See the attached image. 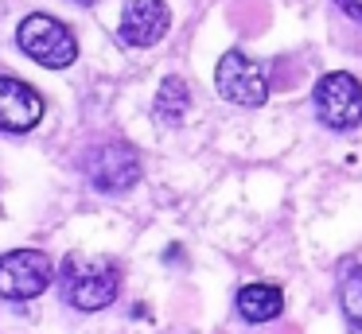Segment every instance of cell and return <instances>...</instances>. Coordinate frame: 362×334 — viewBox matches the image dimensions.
<instances>
[{"instance_id": "3", "label": "cell", "mask_w": 362, "mask_h": 334, "mask_svg": "<svg viewBox=\"0 0 362 334\" xmlns=\"http://www.w3.org/2000/svg\"><path fill=\"white\" fill-rule=\"evenodd\" d=\"M315 117L327 124L331 132H351L362 124V82L346 70H331L315 82L312 90Z\"/></svg>"}, {"instance_id": "9", "label": "cell", "mask_w": 362, "mask_h": 334, "mask_svg": "<svg viewBox=\"0 0 362 334\" xmlns=\"http://www.w3.org/2000/svg\"><path fill=\"white\" fill-rule=\"evenodd\" d=\"M234 307L245 323H273L284 311V292L276 284H245L242 292H238Z\"/></svg>"}, {"instance_id": "7", "label": "cell", "mask_w": 362, "mask_h": 334, "mask_svg": "<svg viewBox=\"0 0 362 334\" xmlns=\"http://www.w3.org/2000/svg\"><path fill=\"white\" fill-rule=\"evenodd\" d=\"M172 28V12L164 0H129L121 12L117 35L125 47H156Z\"/></svg>"}, {"instance_id": "12", "label": "cell", "mask_w": 362, "mask_h": 334, "mask_svg": "<svg viewBox=\"0 0 362 334\" xmlns=\"http://www.w3.org/2000/svg\"><path fill=\"white\" fill-rule=\"evenodd\" d=\"M339 8H343L346 16H354V20H362V0H335Z\"/></svg>"}, {"instance_id": "8", "label": "cell", "mask_w": 362, "mask_h": 334, "mask_svg": "<svg viewBox=\"0 0 362 334\" xmlns=\"http://www.w3.org/2000/svg\"><path fill=\"white\" fill-rule=\"evenodd\" d=\"M43 93L20 78H0V132H32L43 121Z\"/></svg>"}, {"instance_id": "6", "label": "cell", "mask_w": 362, "mask_h": 334, "mask_svg": "<svg viewBox=\"0 0 362 334\" xmlns=\"http://www.w3.org/2000/svg\"><path fill=\"white\" fill-rule=\"evenodd\" d=\"M214 85L226 101L242 109H261L269 101V74L265 66H257L253 59H245L242 51H226L218 59V70H214Z\"/></svg>"}, {"instance_id": "10", "label": "cell", "mask_w": 362, "mask_h": 334, "mask_svg": "<svg viewBox=\"0 0 362 334\" xmlns=\"http://www.w3.org/2000/svg\"><path fill=\"white\" fill-rule=\"evenodd\" d=\"M339 307H343L346 330L362 334V264L346 261L339 268Z\"/></svg>"}, {"instance_id": "5", "label": "cell", "mask_w": 362, "mask_h": 334, "mask_svg": "<svg viewBox=\"0 0 362 334\" xmlns=\"http://www.w3.org/2000/svg\"><path fill=\"white\" fill-rule=\"evenodd\" d=\"M86 179L102 194H125L141 183V155L133 144H102L86 155Z\"/></svg>"}, {"instance_id": "2", "label": "cell", "mask_w": 362, "mask_h": 334, "mask_svg": "<svg viewBox=\"0 0 362 334\" xmlns=\"http://www.w3.org/2000/svg\"><path fill=\"white\" fill-rule=\"evenodd\" d=\"M16 43H20V51H24L28 59H35L47 70H63V66H71V62L78 59V39H74V31L66 28L63 20L43 16V12L28 16V20L20 23Z\"/></svg>"}, {"instance_id": "11", "label": "cell", "mask_w": 362, "mask_h": 334, "mask_svg": "<svg viewBox=\"0 0 362 334\" xmlns=\"http://www.w3.org/2000/svg\"><path fill=\"white\" fill-rule=\"evenodd\" d=\"M187 105H191V93H187V82L183 78H164L160 82V93H156V117L164 124H180L183 121V113H187Z\"/></svg>"}, {"instance_id": "1", "label": "cell", "mask_w": 362, "mask_h": 334, "mask_svg": "<svg viewBox=\"0 0 362 334\" xmlns=\"http://www.w3.org/2000/svg\"><path fill=\"white\" fill-rule=\"evenodd\" d=\"M121 272L105 256H66L63 264V295L78 311H102L117 299Z\"/></svg>"}, {"instance_id": "4", "label": "cell", "mask_w": 362, "mask_h": 334, "mask_svg": "<svg viewBox=\"0 0 362 334\" xmlns=\"http://www.w3.org/2000/svg\"><path fill=\"white\" fill-rule=\"evenodd\" d=\"M55 280V261L43 249H12L0 256V295L4 299H35Z\"/></svg>"}]
</instances>
